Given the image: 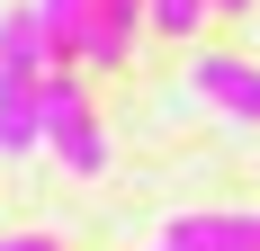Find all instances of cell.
<instances>
[{
	"label": "cell",
	"instance_id": "1",
	"mask_svg": "<svg viewBox=\"0 0 260 251\" xmlns=\"http://www.w3.org/2000/svg\"><path fill=\"white\" fill-rule=\"evenodd\" d=\"M45 27L36 9H0V152H36V117H45Z\"/></svg>",
	"mask_w": 260,
	"mask_h": 251
},
{
	"label": "cell",
	"instance_id": "2",
	"mask_svg": "<svg viewBox=\"0 0 260 251\" xmlns=\"http://www.w3.org/2000/svg\"><path fill=\"white\" fill-rule=\"evenodd\" d=\"M36 144H45L72 179H99V171H108V125H99V108H90V90H81L72 63H54V72H45V117H36Z\"/></svg>",
	"mask_w": 260,
	"mask_h": 251
},
{
	"label": "cell",
	"instance_id": "3",
	"mask_svg": "<svg viewBox=\"0 0 260 251\" xmlns=\"http://www.w3.org/2000/svg\"><path fill=\"white\" fill-rule=\"evenodd\" d=\"M188 90L224 117L260 125V63H242V54H188Z\"/></svg>",
	"mask_w": 260,
	"mask_h": 251
},
{
	"label": "cell",
	"instance_id": "4",
	"mask_svg": "<svg viewBox=\"0 0 260 251\" xmlns=\"http://www.w3.org/2000/svg\"><path fill=\"white\" fill-rule=\"evenodd\" d=\"M161 242H188V251H260V215H242V206H207V215H180Z\"/></svg>",
	"mask_w": 260,
	"mask_h": 251
},
{
	"label": "cell",
	"instance_id": "5",
	"mask_svg": "<svg viewBox=\"0 0 260 251\" xmlns=\"http://www.w3.org/2000/svg\"><path fill=\"white\" fill-rule=\"evenodd\" d=\"M144 18H153V0H99V9H90V54H81V63H126L135 54V36H144Z\"/></svg>",
	"mask_w": 260,
	"mask_h": 251
},
{
	"label": "cell",
	"instance_id": "6",
	"mask_svg": "<svg viewBox=\"0 0 260 251\" xmlns=\"http://www.w3.org/2000/svg\"><path fill=\"white\" fill-rule=\"evenodd\" d=\"M90 9H99V0H36V27H45L54 63H81V54H90Z\"/></svg>",
	"mask_w": 260,
	"mask_h": 251
},
{
	"label": "cell",
	"instance_id": "7",
	"mask_svg": "<svg viewBox=\"0 0 260 251\" xmlns=\"http://www.w3.org/2000/svg\"><path fill=\"white\" fill-rule=\"evenodd\" d=\"M207 9H215V0H153V27H161V36H180V45H188V36L207 27Z\"/></svg>",
	"mask_w": 260,
	"mask_h": 251
},
{
	"label": "cell",
	"instance_id": "8",
	"mask_svg": "<svg viewBox=\"0 0 260 251\" xmlns=\"http://www.w3.org/2000/svg\"><path fill=\"white\" fill-rule=\"evenodd\" d=\"M0 251H63L54 233H0Z\"/></svg>",
	"mask_w": 260,
	"mask_h": 251
},
{
	"label": "cell",
	"instance_id": "9",
	"mask_svg": "<svg viewBox=\"0 0 260 251\" xmlns=\"http://www.w3.org/2000/svg\"><path fill=\"white\" fill-rule=\"evenodd\" d=\"M215 9H224V18H242V9H251V0H215Z\"/></svg>",
	"mask_w": 260,
	"mask_h": 251
},
{
	"label": "cell",
	"instance_id": "10",
	"mask_svg": "<svg viewBox=\"0 0 260 251\" xmlns=\"http://www.w3.org/2000/svg\"><path fill=\"white\" fill-rule=\"evenodd\" d=\"M153 251H188V242H153Z\"/></svg>",
	"mask_w": 260,
	"mask_h": 251
}]
</instances>
